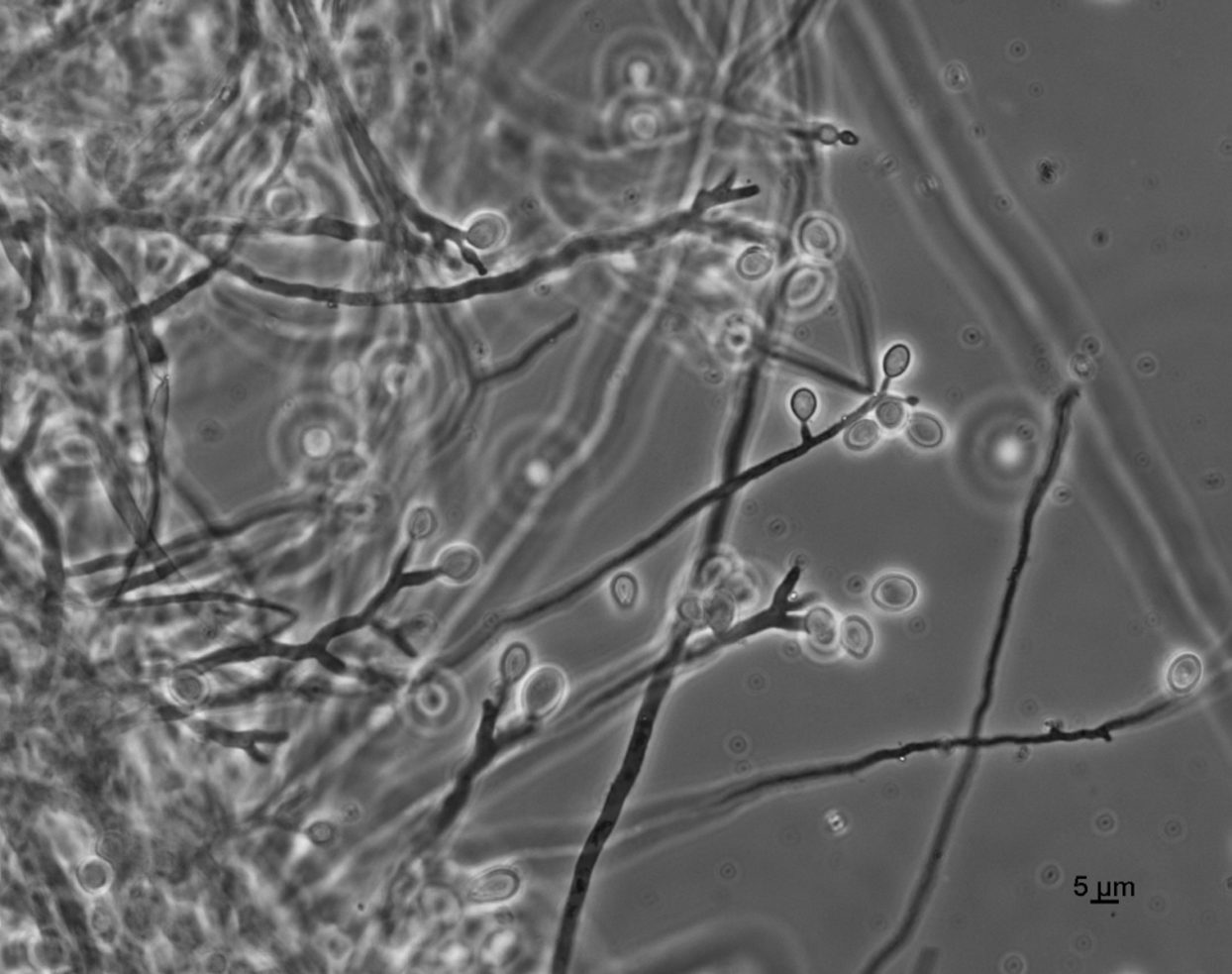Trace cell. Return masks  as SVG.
I'll return each mask as SVG.
<instances>
[{"mask_svg": "<svg viewBox=\"0 0 1232 974\" xmlns=\"http://www.w3.org/2000/svg\"><path fill=\"white\" fill-rule=\"evenodd\" d=\"M800 245L813 259L831 260L839 249V233L825 218H811L800 231Z\"/></svg>", "mask_w": 1232, "mask_h": 974, "instance_id": "9c48e42d", "label": "cell"}, {"mask_svg": "<svg viewBox=\"0 0 1232 974\" xmlns=\"http://www.w3.org/2000/svg\"><path fill=\"white\" fill-rule=\"evenodd\" d=\"M906 434L912 444L922 449H935L944 440L942 423L937 418L924 413H916L909 419Z\"/></svg>", "mask_w": 1232, "mask_h": 974, "instance_id": "9a60e30c", "label": "cell"}, {"mask_svg": "<svg viewBox=\"0 0 1232 974\" xmlns=\"http://www.w3.org/2000/svg\"><path fill=\"white\" fill-rule=\"evenodd\" d=\"M86 903V926L95 947L106 955L115 954L126 934L119 901L110 894Z\"/></svg>", "mask_w": 1232, "mask_h": 974, "instance_id": "5b68a950", "label": "cell"}, {"mask_svg": "<svg viewBox=\"0 0 1232 974\" xmlns=\"http://www.w3.org/2000/svg\"><path fill=\"white\" fill-rule=\"evenodd\" d=\"M1202 676V664L1194 654L1185 653L1176 658L1168 670L1167 681L1174 693H1189L1198 685Z\"/></svg>", "mask_w": 1232, "mask_h": 974, "instance_id": "5bb4252c", "label": "cell"}, {"mask_svg": "<svg viewBox=\"0 0 1232 974\" xmlns=\"http://www.w3.org/2000/svg\"><path fill=\"white\" fill-rule=\"evenodd\" d=\"M30 961L36 972L60 973L71 968V949L60 933L37 927L30 938Z\"/></svg>", "mask_w": 1232, "mask_h": 974, "instance_id": "52a82bcc", "label": "cell"}, {"mask_svg": "<svg viewBox=\"0 0 1232 974\" xmlns=\"http://www.w3.org/2000/svg\"><path fill=\"white\" fill-rule=\"evenodd\" d=\"M918 591L914 581L905 575L883 576L873 585L871 596L878 608L887 612H901L917 600Z\"/></svg>", "mask_w": 1232, "mask_h": 974, "instance_id": "ba28073f", "label": "cell"}, {"mask_svg": "<svg viewBox=\"0 0 1232 974\" xmlns=\"http://www.w3.org/2000/svg\"><path fill=\"white\" fill-rule=\"evenodd\" d=\"M735 176L727 177L726 180L716 186L714 189H701L696 195L691 211L694 216H701L705 212L713 209V207L733 203V201L744 200L754 197L759 193L758 187L733 188V180Z\"/></svg>", "mask_w": 1232, "mask_h": 974, "instance_id": "4fadbf2b", "label": "cell"}, {"mask_svg": "<svg viewBox=\"0 0 1232 974\" xmlns=\"http://www.w3.org/2000/svg\"><path fill=\"white\" fill-rule=\"evenodd\" d=\"M567 679L556 666H542L524 680L520 709L525 723L537 726L562 706L567 694Z\"/></svg>", "mask_w": 1232, "mask_h": 974, "instance_id": "3957f363", "label": "cell"}, {"mask_svg": "<svg viewBox=\"0 0 1232 974\" xmlns=\"http://www.w3.org/2000/svg\"><path fill=\"white\" fill-rule=\"evenodd\" d=\"M910 362L911 352L909 347L901 344L890 347L883 358V373L886 374L888 379L899 378L907 371Z\"/></svg>", "mask_w": 1232, "mask_h": 974, "instance_id": "e0dca14e", "label": "cell"}, {"mask_svg": "<svg viewBox=\"0 0 1232 974\" xmlns=\"http://www.w3.org/2000/svg\"><path fill=\"white\" fill-rule=\"evenodd\" d=\"M281 229L284 234L294 235V237H323L343 240V242H356V240L382 242L385 235L382 225L365 226L347 221L345 218L326 215L300 218L298 221L285 223Z\"/></svg>", "mask_w": 1232, "mask_h": 974, "instance_id": "277c9868", "label": "cell"}, {"mask_svg": "<svg viewBox=\"0 0 1232 974\" xmlns=\"http://www.w3.org/2000/svg\"><path fill=\"white\" fill-rule=\"evenodd\" d=\"M43 830L55 860L68 875L78 862L98 850L93 827L72 812L48 811L43 816Z\"/></svg>", "mask_w": 1232, "mask_h": 974, "instance_id": "7a4b0ae2", "label": "cell"}, {"mask_svg": "<svg viewBox=\"0 0 1232 974\" xmlns=\"http://www.w3.org/2000/svg\"><path fill=\"white\" fill-rule=\"evenodd\" d=\"M880 436V428L872 419H861L847 430L844 436L845 445L850 450L861 452L872 449Z\"/></svg>", "mask_w": 1232, "mask_h": 974, "instance_id": "2e32d148", "label": "cell"}, {"mask_svg": "<svg viewBox=\"0 0 1232 974\" xmlns=\"http://www.w3.org/2000/svg\"><path fill=\"white\" fill-rule=\"evenodd\" d=\"M119 906L126 934L144 945L163 928L171 899L160 884L137 877L126 884Z\"/></svg>", "mask_w": 1232, "mask_h": 974, "instance_id": "6da1fadb", "label": "cell"}, {"mask_svg": "<svg viewBox=\"0 0 1232 974\" xmlns=\"http://www.w3.org/2000/svg\"><path fill=\"white\" fill-rule=\"evenodd\" d=\"M876 418L884 429H897L905 422V406L900 400L884 399L876 407Z\"/></svg>", "mask_w": 1232, "mask_h": 974, "instance_id": "ac0fdd59", "label": "cell"}, {"mask_svg": "<svg viewBox=\"0 0 1232 974\" xmlns=\"http://www.w3.org/2000/svg\"><path fill=\"white\" fill-rule=\"evenodd\" d=\"M69 877L77 894L89 901L114 894L117 870L114 861L95 850L78 862Z\"/></svg>", "mask_w": 1232, "mask_h": 974, "instance_id": "8992f818", "label": "cell"}, {"mask_svg": "<svg viewBox=\"0 0 1232 974\" xmlns=\"http://www.w3.org/2000/svg\"><path fill=\"white\" fill-rule=\"evenodd\" d=\"M803 631L808 635L815 651L826 654L836 649L837 623L833 613L826 607H815L803 617Z\"/></svg>", "mask_w": 1232, "mask_h": 974, "instance_id": "30bf717a", "label": "cell"}, {"mask_svg": "<svg viewBox=\"0 0 1232 974\" xmlns=\"http://www.w3.org/2000/svg\"><path fill=\"white\" fill-rule=\"evenodd\" d=\"M840 645L849 656L864 660L870 656L873 645V631L870 621L853 614L843 620L840 626Z\"/></svg>", "mask_w": 1232, "mask_h": 974, "instance_id": "7c38bea8", "label": "cell"}, {"mask_svg": "<svg viewBox=\"0 0 1232 974\" xmlns=\"http://www.w3.org/2000/svg\"><path fill=\"white\" fill-rule=\"evenodd\" d=\"M791 408L794 416L800 422H808L814 416L817 408V399L814 391L808 388H799L794 391L791 397Z\"/></svg>", "mask_w": 1232, "mask_h": 974, "instance_id": "d6986e66", "label": "cell"}, {"mask_svg": "<svg viewBox=\"0 0 1232 974\" xmlns=\"http://www.w3.org/2000/svg\"><path fill=\"white\" fill-rule=\"evenodd\" d=\"M522 877L512 869H496L485 873L478 881V898L485 903H503L518 895Z\"/></svg>", "mask_w": 1232, "mask_h": 974, "instance_id": "8fae6325", "label": "cell"}]
</instances>
